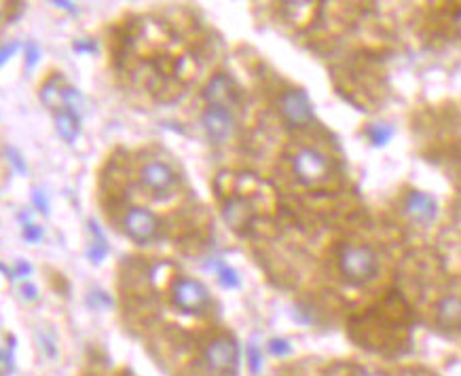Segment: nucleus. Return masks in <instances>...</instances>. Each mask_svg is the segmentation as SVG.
I'll return each instance as SVG.
<instances>
[{
  "label": "nucleus",
  "mask_w": 461,
  "mask_h": 376,
  "mask_svg": "<svg viewBox=\"0 0 461 376\" xmlns=\"http://www.w3.org/2000/svg\"><path fill=\"white\" fill-rule=\"evenodd\" d=\"M281 117L290 127H305L313 119V108L305 91L290 89L279 98Z\"/></svg>",
  "instance_id": "obj_6"
},
{
  "label": "nucleus",
  "mask_w": 461,
  "mask_h": 376,
  "mask_svg": "<svg viewBox=\"0 0 461 376\" xmlns=\"http://www.w3.org/2000/svg\"><path fill=\"white\" fill-rule=\"evenodd\" d=\"M201 123H204L206 133L214 142H224L231 133H233V127H235L233 112L228 108H220V106H208L204 117H201Z\"/></svg>",
  "instance_id": "obj_7"
},
{
  "label": "nucleus",
  "mask_w": 461,
  "mask_h": 376,
  "mask_svg": "<svg viewBox=\"0 0 461 376\" xmlns=\"http://www.w3.org/2000/svg\"><path fill=\"white\" fill-rule=\"evenodd\" d=\"M55 125H57V131L60 135L66 140V142H74L76 135L81 133V114L72 112V110H57L55 112Z\"/></svg>",
  "instance_id": "obj_13"
},
{
  "label": "nucleus",
  "mask_w": 461,
  "mask_h": 376,
  "mask_svg": "<svg viewBox=\"0 0 461 376\" xmlns=\"http://www.w3.org/2000/svg\"><path fill=\"white\" fill-rule=\"evenodd\" d=\"M379 271L377 265V254H374L368 245H347L341 254V273L345 279L364 285L368 283Z\"/></svg>",
  "instance_id": "obj_1"
},
{
  "label": "nucleus",
  "mask_w": 461,
  "mask_h": 376,
  "mask_svg": "<svg viewBox=\"0 0 461 376\" xmlns=\"http://www.w3.org/2000/svg\"><path fill=\"white\" fill-rule=\"evenodd\" d=\"M32 203L36 206V210L41 214H49V201H47V197H45L43 190H34L32 192Z\"/></svg>",
  "instance_id": "obj_19"
},
{
  "label": "nucleus",
  "mask_w": 461,
  "mask_h": 376,
  "mask_svg": "<svg viewBox=\"0 0 461 376\" xmlns=\"http://www.w3.org/2000/svg\"><path fill=\"white\" fill-rule=\"evenodd\" d=\"M453 25H455V30H457V34L461 36V9L453 15Z\"/></svg>",
  "instance_id": "obj_30"
},
{
  "label": "nucleus",
  "mask_w": 461,
  "mask_h": 376,
  "mask_svg": "<svg viewBox=\"0 0 461 376\" xmlns=\"http://www.w3.org/2000/svg\"><path fill=\"white\" fill-rule=\"evenodd\" d=\"M55 5H57V7H62V9H68V11H72V13H76V9H74V5H72V3H60V0H57Z\"/></svg>",
  "instance_id": "obj_31"
},
{
  "label": "nucleus",
  "mask_w": 461,
  "mask_h": 376,
  "mask_svg": "<svg viewBox=\"0 0 461 376\" xmlns=\"http://www.w3.org/2000/svg\"><path fill=\"white\" fill-rule=\"evenodd\" d=\"M292 167H294L297 178L307 186H315L324 182L330 171L328 159L313 148H303L301 153H297V157L292 159Z\"/></svg>",
  "instance_id": "obj_2"
},
{
  "label": "nucleus",
  "mask_w": 461,
  "mask_h": 376,
  "mask_svg": "<svg viewBox=\"0 0 461 376\" xmlns=\"http://www.w3.org/2000/svg\"><path fill=\"white\" fill-rule=\"evenodd\" d=\"M269 349L275 355H286V353H290V344H288L286 340H281V338H273L269 342Z\"/></svg>",
  "instance_id": "obj_20"
},
{
  "label": "nucleus",
  "mask_w": 461,
  "mask_h": 376,
  "mask_svg": "<svg viewBox=\"0 0 461 376\" xmlns=\"http://www.w3.org/2000/svg\"><path fill=\"white\" fill-rule=\"evenodd\" d=\"M39 62V47L34 45V43H30L28 45V57H25V66L28 68H32L34 64Z\"/></svg>",
  "instance_id": "obj_25"
},
{
  "label": "nucleus",
  "mask_w": 461,
  "mask_h": 376,
  "mask_svg": "<svg viewBox=\"0 0 461 376\" xmlns=\"http://www.w3.org/2000/svg\"><path fill=\"white\" fill-rule=\"evenodd\" d=\"M248 357H250V370L256 374L258 370H261V353H258V349L254 344L248 346Z\"/></svg>",
  "instance_id": "obj_21"
},
{
  "label": "nucleus",
  "mask_w": 461,
  "mask_h": 376,
  "mask_svg": "<svg viewBox=\"0 0 461 376\" xmlns=\"http://www.w3.org/2000/svg\"><path fill=\"white\" fill-rule=\"evenodd\" d=\"M74 49L78 53H96V45H89V43H76Z\"/></svg>",
  "instance_id": "obj_28"
},
{
  "label": "nucleus",
  "mask_w": 461,
  "mask_h": 376,
  "mask_svg": "<svg viewBox=\"0 0 461 376\" xmlns=\"http://www.w3.org/2000/svg\"><path fill=\"white\" fill-rule=\"evenodd\" d=\"M140 180L155 195H167L176 184V173L171 171V167H167L161 161H151V163H147L142 167Z\"/></svg>",
  "instance_id": "obj_8"
},
{
  "label": "nucleus",
  "mask_w": 461,
  "mask_h": 376,
  "mask_svg": "<svg viewBox=\"0 0 461 376\" xmlns=\"http://www.w3.org/2000/svg\"><path fill=\"white\" fill-rule=\"evenodd\" d=\"M171 298H174V305L182 313H204L210 302V294L206 290V285L189 277H180L174 283Z\"/></svg>",
  "instance_id": "obj_3"
},
{
  "label": "nucleus",
  "mask_w": 461,
  "mask_h": 376,
  "mask_svg": "<svg viewBox=\"0 0 461 376\" xmlns=\"http://www.w3.org/2000/svg\"><path fill=\"white\" fill-rule=\"evenodd\" d=\"M11 370H13V360H11V355L0 351V376H7Z\"/></svg>",
  "instance_id": "obj_24"
},
{
  "label": "nucleus",
  "mask_w": 461,
  "mask_h": 376,
  "mask_svg": "<svg viewBox=\"0 0 461 376\" xmlns=\"http://www.w3.org/2000/svg\"><path fill=\"white\" fill-rule=\"evenodd\" d=\"M237 360H239V351H237V342L228 336H218L214 338L204 351V362L212 372L218 374H226L233 372L237 368Z\"/></svg>",
  "instance_id": "obj_4"
},
{
  "label": "nucleus",
  "mask_w": 461,
  "mask_h": 376,
  "mask_svg": "<svg viewBox=\"0 0 461 376\" xmlns=\"http://www.w3.org/2000/svg\"><path fill=\"white\" fill-rule=\"evenodd\" d=\"M356 376H385L383 372H379V370H368V368H362V370H358L356 372Z\"/></svg>",
  "instance_id": "obj_29"
},
{
  "label": "nucleus",
  "mask_w": 461,
  "mask_h": 376,
  "mask_svg": "<svg viewBox=\"0 0 461 376\" xmlns=\"http://www.w3.org/2000/svg\"><path fill=\"white\" fill-rule=\"evenodd\" d=\"M92 300H96L100 307H110V298H108L104 292H94V294H92Z\"/></svg>",
  "instance_id": "obj_27"
},
{
  "label": "nucleus",
  "mask_w": 461,
  "mask_h": 376,
  "mask_svg": "<svg viewBox=\"0 0 461 376\" xmlns=\"http://www.w3.org/2000/svg\"><path fill=\"white\" fill-rule=\"evenodd\" d=\"M459 171H461V159H459Z\"/></svg>",
  "instance_id": "obj_33"
},
{
  "label": "nucleus",
  "mask_w": 461,
  "mask_h": 376,
  "mask_svg": "<svg viewBox=\"0 0 461 376\" xmlns=\"http://www.w3.org/2000/svg\"><path fill=\"white\" fill-rule=\"evenodd\" d=\"M19 47H21V45H19L17 41H13V43H9V45H3V47H0V68H3V66L11 60V57L19 51Z\"/></svg>",
  "instance_id": "obj_18"
},
{
  "label": "nucleus",
  "mask_w": 461,
  "mask_h": 376,
  "mask_svg": "<svg viewBox=\"0 0 461 376\" xmlns=\"http://www.w3.org/2000/svg\"><path fill=\"white\" fill-rule=\"evenodd\" d=\"M123 228L136 243H151L159 235V222L155 214L142 208H131L123 218Z\"/></svg>",
  "instance_id": "obj_5"
},
{
  "label": "nucleus",
  "mask_w": 461,
  "mask_h": 376,
  "mask_svg": "<svg viewBox=\"0 0 461 376\" xmlns=\"http://www.w3.org/2000/svg\"><path fill=\"white\" fill-rule=\"evenodd\" d=\"M7 155H9V161L13 163V167H15L19 173H25V163H23L21 155H19L15 148H7Z\"/></svg>",
  "instance_id": "obj_23"
},
{
  "label": "nucleus",
  "mask_w": 461,
  "mask_h": 376,
  "mask_svg": "<svg viewBox=\"0 0 461 376\" xmlns=\"http://www.w3.org/2000/svg\"><path fill=\"white\" fill-rule=\"evenodd\" d=\"M62 82H60V78H51L45 87H43V91H41V100H43V104L45 106H49L51 110H60V108H64V100H62Z\"/></svg>",
  "instance_id": "obj_14"
},
{
  "label": "nucleus",
  "mask_w": 461,
  "mask_h": 376,
  "mask_svg": "<svg viewBox=\"0 0 461 376\" xmlns=\"http://www.w3.org/2000/svg\"><path fill=\"white\" fill-rule=\"evenodd\" d=\"M0 273H7V275H11V271H9V269L3 265V263H0Z\"/></svg>",
  "instance_id": "obj_32"
},
{
  "label": "nucleus",
  "mask_w": 461,
  "mask_h": 376,
  "mask_svg": "<svg viewBox=\"0 0 461 376\" xmlns=\"http://www.w3.org/2000/svg\"><path fill=\"white\" fill-rule=\"evenodd\" d=\"M436 320L438 326L447 330H461V298L447 296L436 307Z\"/></svg>",
  "instance_id": "obj_11"
},
{
  "label": "nucleus",
  "mask_w": 461,
  "mask_h": 376,
  "mask_svg": "<svg viewBox=\"0 0 461 376\" xmlns=\"http://www.w3.org/2000/svg\"><path fill=\"white\" fill-rule=\"evenodd\" d=\"M394 135V129L389 125H372L368 129V137L372 144H379V146H383V144L389 142V137Z\"/></svg>",
  "instance_id": "obj_15"
},
{
  "label": "nucleus",
  "mask_w": 461,
  "mask_h": 376,
  "mask_svg": "<svg viewBox=\"0 0 461 376\" xmlns=\"http://www.w3.org/2000/svg\"><path fill=\"white\" fill-rule=\"evenodd\" d=\"M407 214L421 222V224H429L434 222L436 214H438V208H436V201L431 199L429 195L425 192H411L409 199H407Z\"/></svg>",
  "instance_id": "obj_10"
},
{
  "label": "nucleus",
  "mask_w": 461,
  "mask_h": 376,
  "mask_svg": "<svg viewBox=\"0 0 461 376\" xmlns=\"http://www.w3.org/2000/svg\"><path fill=\"white\" fill-rule=\"evenodd\" d=\"M204 98L208 100L210 106H220V108H228V110L239 102L237 87L226 74H216L210 80V85L206 87Z\"/></svg>",
  "instance_id": "obj_9"
},
{
  "label": "nucleus",
  "mask_w": 461,
  "mask_h": 376,
  "mask_svg": "<svg viewBox=\"0 0 461 376\" xmlns=\"http://www.w3.org/2000/svg\"><path fill=\"white\" fill-rule=\"evenodd\" d=\"M21 294H23V298H28V300H34V298H36V287H34L32 283H23V285H21Z\"/></svg>",
  "instance_id": "obj_26"
},
{
  "label": "nucleus",
  "mask_w": 461,
  "mask_h": 376,
  "mask_svg": "<svg viewBox=\"0 0 461 376\" xmlns=\"http://www.w3.org/2000/svg\"><path fill=\"white\" fill-rule=\"evenodd\" d=\"M218 277H220V283H222L224 287H239V275H237L233 269H228V267H220Z\"/></svg>",
  "instance_id": "obj_16"
},
{
  "label": "nucleus",
  "mask_w": 461,
  "mask_h": 376,
  "mask_svg": "<svg viewBox=\"0 0 461 376\" xmlns=\"http://www.w3.org/2000/svg\"><path fill=\"white\" fill-rule=\"evenodd\" d=\"M41 237H43V228L41 226H36L32 222L23 224V239L28 243H36V241H41Z\"/></svg>",
  "instance_id": "obj_17"
},
{
  "label": "nucleus",
  "mask_w": 461,
  "mask_h": 376,
  "mask_svg": "<svg viewBox=\"0 0 461 376\" xmlns=\"http://www.w3.org/2000/svg\"><path fill=\"white\" fill-rule=\"evenodd\" d=\"M222 214H224V220L231 224V228H237V230H242L244 226H248L250 224V218H252V210L248 208V203H246L242 197L228 199L226 203H224Z\"/></svg>",
  "instance_id": "obj_12"
},
{
  "label": "nucleus",
  "mask_w": 461,
  "mask_h": 376,
  "mask_svg": "<svg viewBox=\"0 0 461 376\" xmlns=\"http://www.w3.org/2000/svg\"><path fill=\"white\" fill-rule=\"evenodd\" d=\"M32 273V267L25 263V260H17L15 263V271L11 273V279H19V277H28Z\"/></svg>",
  "instance_id": "obj_22"
}]
</instances>
